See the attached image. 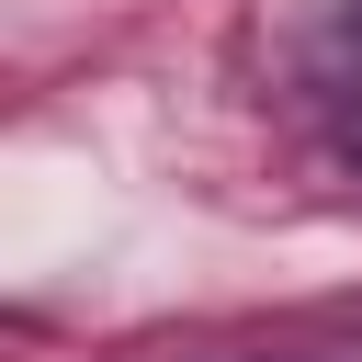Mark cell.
Returning <instances> with one entry per match:
<instances>
[{
  "label": "cell",
  "instance_id": "cell-2",
  "mask_svg": "<svg viewBox=\"0 0 362 362\" xmlns=\"http://www.w3.org/2000/svg\"><path fill=\"white\" fill-rule=\"evenodd\" d=\"M351 34H362V0H351Z\"/></svg>",
  "mask_w": 362,
  "mask_h": 362
},
{
  "label": "cell",
  "instance_id": "cell-1",
  "mask_svg": "<svg viewBox=\"0 0 362 362\" xmlns=\"http://www.w3.org/2000/svg\"><path fill=\"white\" fill-rule=\"evenodd\" d=\"M215 362H317V351H215Z\"/></svg>",
  "mask_w": 362,
  "mask_h": 362
}]
</instances>
